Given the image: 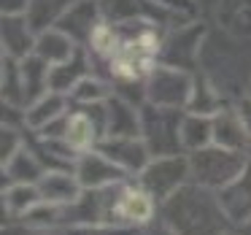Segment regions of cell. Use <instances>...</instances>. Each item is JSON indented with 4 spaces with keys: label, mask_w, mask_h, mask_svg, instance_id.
I'll return each mask as SVG.
<instances>
[{
    "label": "cell",
    "mask_w": 251,
    "mask_h": 235,
    "mask_svg": "<svg viewBox=\"0 0 251 235\" xmlns=\"http://www.w3.org/2000/svg\"><path fill=\"white\" fill-rule=\"evenodd\" d=\"M197 73H202L227 103L251 95V38L211 27L200 49Z\"/></svg>",
    "instance_id": "obj_1"
},
{
    "label": "cell",
    "mask_w": 251,
    "mask_h": 235,
    "mask_svg": "<svg viewBox=\"0 0 251 235\" xmlns=\"http://www.w3.org/2000/svg\"><path fill=\"white\" fill-rule=\"evenodd\" d=\"M159 219L176 235H224L232 230L219 195L197 181L184 184L165 203H159Z\"/></svg>",
    "instance_id": "obj_2"
},
{
    "label": "cell",
    "mask_w": 251,
    "mask_h": 235,
    "mask_svg": "<svg viewBox=\"0 0 251 235\" xmlns=\"http://www.w3.org/2000/svg\"><path fill=\"white\" fill-rule=\"evenodd\" d=\"M246 168H249V157H246V152H238V149H224L211 143L205 149L189 152L192 181H197V184L208 186L213 192L232 184Z\"/></svg>",
    "instance_id": "obj_3"
},
{
    "label": "cell",
    "mask_w": 251,
    "mask_h": 235,
    "mask_svg": "<svg viewBox=\"0 0 251 235\" xmlns=\"http://www.w3.org/2000/svg\"><path fill=\"white\" fill-rule=\"evenodd\" d=\"M181 108H162V105L143 103L141 105V138L146 141L151 157H170V154H186L181 141V125H184Z\"/></svg>",
    "instance_id": "obj_4"
},
{
    "label": "cell",
    "mask_w": 251,
    "mask_h": 235,
    "mask_svg": "<svg viewBox=\"0 0 251 235\" xmlns=\"http://www.w3.org/2000/svg\"><path fill=\"white\" fill-rule=\"evenodd\" d=\"M208 25L202 19H192V22L176 25V27L165 30V38L159 44V62L170 68H181V71L197 73V62H200V49L205 44Z\"/></svg>",
    "instance_id": "obj_5"
},
{
    "label": "cell",
    "mask_w": 251,
    "mask_h": 235,
    "mask_svg": "<svg viewBox=\"0 0 251 235\" xmlns=\"http://www.w3.org/2000/svg\"><path fill=\"white\" fill-rule=\"evenodd\" d=\"M195 76L197 73L170 68L159 62L146 76V103L186 111V105L192 100V89H195Z\"/></svg>",
    "instance_id": "obj_6"
},
{
    "label": "cell",
    "mask_w": 251,
    "mask_h": 235,
    "mask_svg": "<svg viewBox=\"0 0 251 235\" xmlns=\"http://www.w3.org/2000/svg\"><path fill=\"white\" fill-rule=\"evenodd\" d=\"M189 181H192V170H189V157L186 154L151 157L146 168L138 173V184L157 203H165L176 189H181Z\"/></svg>",
    "instance_id": "obj_7"
},
{
    "label": "cell",
    "mask_w": 251,
    "mask_h": 235,
    "mask_svg": "<svg viewBox=\"0 0 251 235\" xmlns=\"http://www.w3.org/2000/svg\"><path fill=\"white\" fill-rule=\"evenodd\" d=\"M157 219V200L143 189L141 184L119 181L114 186V203H111V224L127 230H141Z\"/></svg>",
    "instance_id": "obj_8"
},
{
    "label": "cell",
    "mask_w": 251,
    "mask_h": 235,
    "mask_svg": "<svg viewBox=\"0 0 251 235\" xmlns=\"http://www.w3.org/2000/svg\"><path fill=\"white\" fill-rule=\"evenodd\" d=\"M76 176L84 189H103V186L127 181L130 173L122 165H116L111 157H105L103 152L89 149V152H81V157L76 159Z\"/></svg>",
    "instance_id": "obj_9"
},
{
    "label": "cell",
    "mask_w": 251,
    "mask_h": 235,
    "mask_svg": "<svg viewBox=\"0 0 251 235\" xmlns=\"http://www.w3.org/2000/svg\"><path fill=\"white\" fill-rule=\"evenodd\" d=\"M103 22V8L100 0H76L60 19L54 27L62 30L65 35H71L78 46H87V41L92 38V33L98 30V25Z\"/></svg>",
    "instance_id": "obj_10"
},
{
    "label": "cell",
    "mask_w": 251,
    "mask_h": 235,
    "mask_svg": "<svg viewBox=\"0 0 251 235\" xmlns=\"http://www.w3.org/2000/svg\"><path fill=\"white\" fill-rule=\"evenodd\" d=\"M98 152H103L105 157H111L116 165L127 170V173L138 176L151 159V152H149L146 141L141 135H116V138H103L98 143Z\"/></svg>",
    "instance_id": "obj_11"
},
{
    "label": "cell",
    "mask_w": 251,
    "mask_h": 235,
    "mask_svg": "<svg viewBox=\"0 0 251 235\" xmlns=\"http://www.w3.org/2000/svg\"><path fill=\"white\" fill-rule=\"evenodd\" d=\"M0 41H3V54L14 57V60H25L35 52L38 30L33 27L27 14H3Z\"/></svg>",
    "instance_id": "obj_12"
},
{
    "label": "cell",
    "mask_w": 251,
    "mask_h": 235,
    "mask_svg": "<svg viewBox=\"0 0 251 235\" xmlns=\"http://www.w3.org/2000/svg\"><path fill=\"white\" fill-rule=\"evenodd\" d=\"M211 3L213 27H222L240 38H251V0H200Z\"/></svg>",
    "instance_id": "obj_13"
},
{
    "label": "cell",
    "mask_w": 251,
    "mask_h": 235,
    "mask_svg": "<svg viewBox=\"0 0 251 235\" xmlns=\"http://www.w3.org/2000/svg\"><path fill=\"white\" fill-rule=\"evenodd\" d=\"M219 203H222L224 213L229 216L232 227H240L251 219V162L232 184H227L224 189L216 192Z\"/></svg>",
    "instance_id": "obj_14"
},
{
    "label": "cell",
    "mask_w": 251,
    "mask_h": 235,
    "mask_svg": "<svg viewBox=\"0 0 251 235\" xmlns=\"http://www.w3.org/2000/svg\"><path fill=\"white\" fill-rule=\"evenodd\" d=\"M116 135H141V108L114 92L105 100V138Z\"/></svg>",
    "instance_id": "obj_15"
},
{
    "label": "cell",
    "mask_w": 251,
    "mask_h": 235,
    "mask_svg": "<svg viewBox=\"0 0 251 235\" xmlns=\"http://www.w3.org/2000/svg\"><path fill=\"white\" fill-rule=\"evenodd\" d=\"M89 73H92V57H89V49H87V46H78V49L73 52L65 62L51 65L49 87L54 89V92L71 95L73 89H76V84L81 81L84 76H89Z\"/></svg>",
    "instance_id": "obj_16"
},
{
    "label": "cell",
    "mask_w": 251,
    "mask_h": 235,
    "mask_svg": "<svg viewBox=\"0 0 251 235\" xmlns=\"http://www.w3.org/2000/svg\"><path fill=\"white\" fill-rule=\"evenodd\" d=\"M38 189H41V197L46 203H73L81 197L84 186L78 181L76 170H46L44 176L38 179Z\"/></svg>",
    "instance_id": "obj_17"
},
{
    "label": "cell",
    "mask_w": 251,
    "mask_h": 235,
    "mask_svg": "<svg viewBox=\"0 0 251 235\" xmlns=\"http://www.w3.org/2000/svg\"><path fill=\"white\" fill-rule=\"evenodd\" d=\"M73 108L71 95L65 92H46L44 98H38L35 103H30L25 108V122H27V130H44L46 125H51L54 119L65 116Z\"/></svg>",
    "instance_id": "obj_18"
},
{
    "label": "cell",
    "mask_w": 251,
    "mask_h": 235,
    "mask_svg": "<svg viewBox=\"0 0 251 235\" xmlns=\"http://www.w3.org/2000/svg\"><path fill=\"white\" fill-rule=\"evenodd\" d=\"M249 130H246L240 114L235 111V105H224L219 114H213V143L224 149H238L243 152L246 143H249Z\"/></svg>",
    "instance_id": "obj_19"
},
{
    "label": "cell",
    "mask_w": 251,
    "mask_h": 235,
    "mask_svg": "<svg viewBox=\"0 0 251 235\" xmlns=\"http://www.w3.org/2000/svg\"><path fill=\"white\" fill-rule=\"evenodd\" d=\"M38 203H44V197H41V189L35 181H17V184L3 186V219L6 222L22 219Z\"/></svg>",
    "instance_id": "obj_20"
},
{
    "label": "cell",
    "mask_w": 251,
    "mask_h": 235,
    "mask_svg": "<svg viewBox=\"0 0 251 235\" xmlns=\"http://www.w3.org/2000/svg\"><path fill=\"white\" fill-rule=\"evenodd\" d=\"M19 68H22V87H25V108L30 103H35L38 98H44L46 92H51L49 87V71L51 65L46 60H41L38 54H27L25 60H19Z\"/></svg>",
    "instance_id": "obj_21"
},
{
    "label": "cell",
    "mask_w": 251,
    "mask_h": 235,
    "mask_svg": "<svg viewBox=\"0 0 251 235\" xmlns=\"http://www.w3.org/2000/svg\"><path fill=\"white\" fill-rule=\"evenodd\" d=\"M76 49H78L76 41H73L71 35H65L62 30H57V27L41 30V33H38V41H35V54H38L41 60H46L49 65L65 62Z\"/></svg>",
    "instance_id": "obj_22"
},
{
    "label": "cell",
    "mask_w": 251,
    "mask_h": 235,
    "mask_svg": "<svg viewBox=\"0 0 251 235\" xmlns=\"http://www.w3.org/2000/svg\"><path fill=\"white\" fill-rule=\"evenodd\" d=\"M46 173V168L41 165V159L35 157V152L30 146L19 149L6 165H3V186L8 184H17V181H35Z\"/></svg>",
    "instance_id": "obj_23"
},
{
    "label": "cell",
    "mask_w": 251,
    "mask_h": 235,
    "mask_svg": "<svg viewBox=\"0 0 251 235\" xmlns=\"http://www.w3.org/2000/svg\"><path fill=\"white\" fill-rule=\"evenodd\" d=\"M181 141H184V152H197L213 143V116L205 114H184V125H181Z\"/></svg>",
    "instance_id": "obj_24"
},
{
    "label": "cell",
    "mask_w": 251,
    "mask_h": 235,
    "mask_svg": "<svg viewBox=\"0 0 251 235\" xmlns=\"http://www.w3.org/2000/svg\"><path fill=\"white\" fill-rule=\"evenodd\" d=\"M224 105H229V103L222 98V92H219L202 73H197L195 76V89H192V100H189V105H186V111L213 116V114H219Z\"/></svg>",
    "instance_id": "obj_25"
},
{
    "label": "cell",
    "mask_w": 251,
    "mask_h": 235,
    "mask_svg": "<svg viewBox=\"0 0 251 235\" xmlns=\"http://www.w3.org/2000/svg\"><path fill=\"white\" fill-rule=\"evenodd\" d=\"M114 92H116L114 81L98 76V73H89L76 84V89L71 92V100L78 105H98V103H105Z\"/></svg>",
    "instance_id": "obj_26"
},
{
    "label": "cell",
    "mask_w": 251,
    "mask_h": 235,
    "mask_svg": "<svg viewBox=\"0 0 251 235\" xmlns=\"http://www.w3.org/2000/svg\"><path fill=\"white\" fill-rule=\"evenodd\" d=\"M0 89H3V103L22 105L25 108V87H22V68L19 60L3 54V71H0Z\"/></svg>",
    "instance_id": "obj_27"
},
{
    "label": "cell",
    "mask_w": 251,
    "mask_h": 235,
    "mask_svg": "<svg viewBox=\"0 0 251 235\" xmlns=\"http://www.w3.org/2000/svg\"><path fill=\"white\" fill-rule=\"evenodd\" d=\"M73 3H76V0H33L27 17H30V22H33V27L41 33V30H46V27H54L57 19H60Z\"/></svg>",
    "instance_id": "obj_28"
},
{
    "label": "cell",
    "mask_w": 251,
    "mask_h": 235,
    "mask_svg": "<svg viewBox=\"0 0 251 235\" xmlns=\"http://www.w3.org/2000/svg\"><path fill=\"white\" fill-rule=\"evenodd\" d=\"M135 235H176V233H173V230H170L168 224L162 222V219L157 216L154 222H149L146 227H141V230H138Z\"/></svg>",
    "instance_id": "obj_29"
},
{
    "label": "cell",
    "mask_w": 251,
    "mask_h": 235,
    "mask_svg": "<svg viewBox=\"0 0 251 235\" xmlns=\"http://www.w3.org/2000/svg\"><path fill=\"white\" fill-rule=\"evenodd\" d=\"M232 105H235V111L240 114V119H243L246 130H249V135H251V95H246V98L235 100Z\"/></svg>",
    "instance_id": "obj_30"
},
{
    "label": "cell",
    "mask_w": 251,
    "mask_h": 235,
    "mask_svg": "<svg viewBox=\"0 0 251 235\" xmlns=\"http://www.w3.org/2000/svg\"><path fill=\"white\" fill-rule=\"evenodd\" d=\"M33 0H0L3 14H27Z\"/></svg>",
    "instance_id": "obj_31"
},
{
    "label": "cell",
    "mask_w": 251,
    "mask_h": 235,
    "mask_svg": "<svg viewBox=\"0 0 251 235\" xmlns=\"http://www.w3.org/2000/svg\"><path fill=\"white\" fill-rule=\"evenodd\" d=\"M238 233H240V235H251V219H249L246 224H240V227H238Z\"/></svg>",
    "instance_id": "obj_32"
},
{
    "label": "cell",
    "mask_w": 251,
    "mask_h": 235,
    "mask_svg": "<svg viewBox=\"0 0 251 235\" xmlns=\"http://www.w3.org/2000/svg\"><path fill=\"white\" fill-rule=\"evenodd\" d=\"M243 152H246V157H249V162H251V138H249V143H246Z\"/></svg>",
    "instance_id": "obj_33"
},
{
    "label": "cell",
    "mask_w": 251,
    "mask_h": 235,
    "mask_svg": "<svg viewBox=\"0 0 251 235\" xmlns=\"http://www.w3.org/2000/svg\"><path fill=\"white\" fill-rule=\"evenodd\" d=\"M33 235H62V233H41V230H33Z\"/></svg>",
    "instance_id": "obj_34"
},
{
    "label": "cell",
    "mask_w": 251,
    "mask_h": 235,
    "mask_svg": "<svg viewBox=\"0 0 251 235\" xmlns=\"http://www.w3.org/2000/svg\"><path fill=\"white\" fill-rule=\"evenodd\" d=\"M224 235H240V233H238V227H232V230H227Z\"/></svg>",
    "instance_id": "obj_35"
}]
</instances>
